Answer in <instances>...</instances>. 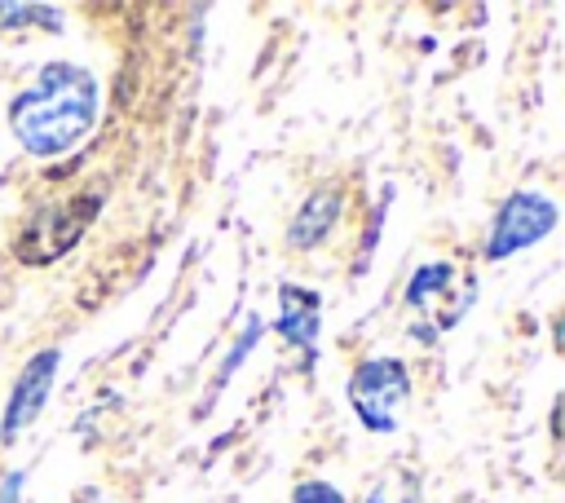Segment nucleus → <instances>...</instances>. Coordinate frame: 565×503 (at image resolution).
<instances>
[{
    "label": "nucleus",
    "instance_id": "1",
    "mask_svg": "<svg viewBox=\"0 0 565 503\" xmlns=\"http://www.w3.org/2000/svg\"><path fill=\"white\" fill-rule=\"evenodd\" d=\"M102 88L79 62H44L26 88L9 101V132L31 159H53L75 150L97 124Z\"/></svg>",
    "mask_w": 565,
    "mask_h": 503
},
{
    "label": "nucleus",
    "instance_id": "2",
    "mask_svg": "<svg viewBox=\"0 0 565 503\" xmlns=\"http://www.w3.org/2000/svg\"><path fill=\"white\" fill-rule=\"evenodd\" d=\"M344 393H349V406H353L358 424L366 432L384 437V432L402 428V415L411 406V371L393 353H371V357L353 362Z\"/></svg>",
    "mask_w": 565,
    "mask_h": 503
},
{
    "label": "nucleus",
    "instance_id": "3",
    "mask_svg": "<svg viewBox=\"0 0 565 503\" xmlns=\"http://www.w3.org/2000/svg\"><path fill=\"white\" fill-rule=\"evenodd\" d=\"M561 221V207L552 194L543 190H512L499 207H494V221L486 229V260H508L525 247H539Z\"/></svg>",
    "mask_w": 565,
    "mask_h": 503
},
{
    "label": "nucleus",
    "instance_id": "4",
    "mask_svg": "<svg viewBox=\"0 0 565 503\" xmlns=\"http://www.w3.org/2000/svg\"><path fill=\"white\" fill-rule=\"evenodd\" d=\"M97 194H79V199H71V203H53V207H44V212H35L31 216V225L22 229V238H18V260H26V265H49V260H57L62 252H71L75 243H79V234L88 229V221L97 216Z\"/></svg>",
    "mask_w": 565,
    "mask_h": 503
},
{
    "label": "nucleus",
    "instance_id": "5",
    "mask_svg": "<svg viewBox=\"0 0 565 503\" xmlns=\"http://www.w3.org/2000/svg\"><path fill=\"white\" fill-rule=\"evenodd\" d=\"M57 366H62V349H40V353H31L26 362H22V371H18V379H13V388H9V402H4V410H0V441L4 446H13L40 415H44V406H49V393H53V384H57Z\"/></svg>",
    "mask_w": 565,
    "mask_h": 503
},
{
    "label": "nucleus",
    "instance_id": "6",
    "mask_svg": "<svg viewBox=\"0 0 565 503\" xmlns=\"http://www.w3.org/2000/svg\"><path fill=\"white\" fill-rule=\"evenodd\" d=\"M340 212H344V190H340L335 181L313 185V190L300 199L296 216L287 221L282 243H287L291 252H313V247H322V243L331 238V229L340 225Z\"/></svg>",
    "mask_w": 565,
    "mask_h": 503
},
{
    "label": "nucleus",
    "instance_id": "7",
    "mask_svg": "<svg viewBox=\"0 0 565 503\" xmlns=\"http://www.w3.org/2000/svg\"><path fill=\"white\" fill-rule=\"evenodd\" d=\"M274 327L300 353V362L309 366L313 353H318V331H322V296L313 287L282 282L278 287V318H274Z\"/></svg>",
    "mask_w": 565,
    "mask_h": 503
},
{
    "label": "nucleus",
    "instance_id": "8",
    "mask_svg": "<svg viewBox=\"0 0 565 503\" xmlns=\"http://www.w3.org/2000/svg\"><path fill=\"white\" fill-rule=\"evenodd\" d=\"M450 287H455V265H450V260H428V265H419V269L411 274L402 300H406V309L424 313V309H433V300L446 296Z\"/></svg>",
    "mask_w": 565,
    "mask_h": 503
},
{
    "label": "nucleus",
    "instance_id": "9",
    "mask_svg": "<svg viewBox=\"0 0 565 503\" xmlns=\"http://www.w3.org/2000/svg\"><path fill=\"white\" fill-rule=\"evenodd\" d=\"M260 335H265V322H260V318L252 313V318H247V327L238 331V340H234V349L225 353V362H221V371H216V388H212V397H216V393H221V388H225V384L234 379V371L243 366V357H252V349L260 344Z\"/></svg>",
    "mask_w": 565,
    "mask_h": 503
},
{
    "label": "nucleus",
    "instance_id": "10",
    "mask_svg": "<svg viewBox=\"0 0 565 503\" xmlns=\"http://www.w3.org/2000/svg\"><path fill=\"white\" fill-rule=\"evenodd\" d=\"M362 503H419V494H415V485L411 481H393V477H380L366 494H362Z\"/></svg>",
    "mask_w": 565,
    "mask_h": 503
},
{
    "label": "nucleus",
    "instance_id": "11",
    "mask_svg": "<svg viewBox=\"0 0 565 503\" xmlns=\"http://www.w3.org/2000/svg\"><path fill=\"white\" fill-rule=\"evenodd\" d=\"M291 503H344V494L322 477H305L291 485Z\"/></svg>",
    "mask_w": 565,
    "mask_h": 503
},
{
    "label": "nucleus",
    "instance_id": "12",
    "mask_svg": "<svg viewBox=\"0 0 565 503\" xmlns=\"http://www.w3.org/2000/svg\"><path fill=\"white\" fill-rule=\"evenodd\" d=\"M22 490H26V472L22 468H9L0 477V503H22Z\"/></svg>",
    "mask_w": 565,
    "mask_h": 503
}]
</instances>
